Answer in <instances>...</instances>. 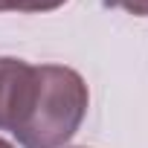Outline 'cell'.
<instances>
[{
  "label": "cell",
  "instance_id": "6da1fadb",
  "mask_svg": "<svg viewBox=\"0 0 148 148\" xmlns=\"http://www.w3.org/2000/svg\"><path fill=\"white\" fill-rule=\"evenodd\" d=\"M87 113V84L76 70L44 64L35 67L29 105L12 131L23 148H61L79 131Z\"/></svg>",
  "mask_w": 148,
  "mask_h": 148
},
{
  "label": "cell",
  "instance_id": "7a4b0ae2",
  "mask_svg": "<svg viewBox=\"0 0 148 148\" xmlns=\"http://www.w3.org/2000/svg\"><path fill=\"white\" fill-rule=\"evenodd\" d=\"M35 82V67L18 58H0V131H15Z\"/></svg>",
  "mask_w": 148,
  "mask_h": 148
},
{
  "label": "cell",
  "instance_id": "3957f363",
  "mask_svg": "<svg viewBox=\"0 0 148 148\" xmlns=\"http://www.w3.org/2000/svg\"><path fill=\"white\" fill-rule=\"evenodd\" d=\"M67 0H0V12H49Z\"/></svg>",
  "mask_w": 148,
  "mask_h": 148
},
{
  "label": "cell",
  "instance_id": "277c9868",
  "mask_svg": "<svg viewBox=\"0 0 148 148\" xmlns=\"http://www.w3.org/2000/svg\"><path fill=\"white\" fill-rule=\"evenodd\" d=\"M108 6H119L131 15H148V0H105Z\"/></svg>",
  "mask_w": 148,
  "mask_h": 148
},
{
  "label": "cell",
  "instance_id": "5b68a950",
  "mask_svg": "<svg viewBox=\"0 0 148 148\" xmlns=\"http://www.w3.org/2000/svg\"><path fill=\"white\" fill-rule=\"evenodd\" d=\"M0 148H12V145H9V142H6V139H0Z\"/></svg>",
  "mask_w": 148,
  "mask_h": 148
}]
</instances>
